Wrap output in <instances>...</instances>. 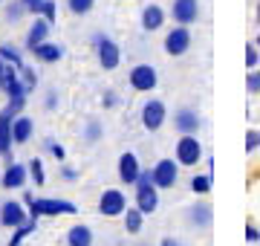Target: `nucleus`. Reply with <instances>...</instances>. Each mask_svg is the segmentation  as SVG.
I'll return each instance as SVG.
<instances>
[{"mask_svg": "<svg viewBox=\"0 0 260 246\" xmlns=\"http://www.w3.org/2000/svg\"><path fill=\"white\" fill-rule=\"evenodd\" d=\"M188 223L197 229H208L211 226V206H205V203H197V206L188 208Z\"/></svg>", "mask_w": 260, "mask_h": 246, "instance_id": "nucleus-20", "label": "nucleus"}, {"mask_svg": "<svg viewBox=\"0 0 260 246\" xmlns=\"http://www.w3.org/2000/svg\"><path fill=\"white\" fill-rule=\"evenodd\" d=\"M32 131H35V125H32V119L29 116H18L15 122H12V142H29L32 139Z\"/></svg>", "mask_w": 260, "mask_h": 246, "instance_id": "nucleus-16", "label": "nucleus"}, {"mask_svg": "<svg viewBox=\"0 0 260 246\" xmlns=\"http://www.w3.org/2000/svg\"><path fill=\"white\" fill-rule=\"evenodd\" d=\"M41 15L52 23V20H55V3H52V0H47V3H44V9H41Z\"/></svg>", "mask_w": 260, "mask_h": 246, "instance_id": "nucleus-33", "label": "nucleus"}, {"mask_svg": "<svg viewBox=\"0 0 260 246\" xmlns=\"http://www.w3.org/2000/svg\"><path fill=\"white\" fill-rule=\"evenodd\" d=\"M191 189H194L197 194H208V191H211V177H208V174L194 177V180H191Z\"/></svg>", "mask_w": 260, "mask_h": 246, "instance_id": "nucleus-25", "label": "nucleus"}, {"mask_svg": "<svg viewBox=\"0 0 260 246\" xmlns=\"http://www.w3.org/2000/svg\"><path fill=\"white\" fill-rule=\"evenodd\" d=\"M171 15H174V20L182 23V26L194 23V20L200 18V0H174Z\"/></svg>", "mask_w": 260, "mask_h": 246, "instance_id": "nucleus-9", "label": "nucleus"}, {"mask_svg": "<svg viewBox=\"0 0 260 246\" xmlns=\"http://www.w3.org/2000/svg\"><path fill=\"white\" fill-rule=\"evenodd\" d=\"M254 64H257V49L246 47V67H249V70H254Z\"/></svg>", "mask_w": 260, "mask_h": 246, "instance_id": "nucleus-34", "label": "nucleus"}, {"mask_svg": "<svg viewBox=\"0 0 260 246\" xmlns=\"http://www.w3.org/2000/svg\"><path fill=\"white\" fill-rule=\"evenodd\" d=\"M246 240H249V243H254V240H260V232L254 226H249L246 229Z\"/></svg>", "mask_w": 260, "mask_h": 246, "instance_id": "nucleus-36", "label": "nucleus"}, {"mask_svg": "<svg viewBox=\"0 0 260 246\" xmlns=\"http://www.w3.org/2000/svg\"><path fill=\"white\" fill-rule=\"evenodd\" d=\"M95 0H70V12H75V15H87V12L93 9Z\"/></svg>", "mask_w": 260, "mask_h": 246, "instance_id": "nucleus-27", "label": "nucleus"}, {"mask_svg": "<svg viewBox=\"0 0 260 246\" xmlns=\"http://www.w3.org/2000/svg\"><path fill=\"white\" fill-rule=\"evenodd\" d=\"M95 52H99V64H102L104 70H116V67H119L121 52H119V47H116L110 38L95 35Z\"/></svg>", "mask_w": 260, "mask_h": 246, "instance_id": "nucleus-3", "label": "nucleus"}, {"mask_svg": "<svg viewBox=\"0 0 260 246\" xmlns=\"http://www.w3.org/2000/svg\"><path fill=\"white\" fill-rule=\"evenodd\" d=\"M47 148H49L52 153H55L58 160H64V148H61V145H55V142H47Z\"/></svg>", "mask_w": 260, "mask_h": 246, "instance_id": "nucleus-37", "label": "nucleus"}, {"mask_svg": "<svg viewBox=\"0 0 260 246\" xmlns=\"http://www.w3.org/2000/svg\"><path fill=\"white\" fill-rule=\"evenodd\" d=\"M47 35H49V20L35 18V23H32V29H29V35H26V49H35L38 44H44Z\"/></svg>", "mask_w": 260, "mask_h": 246, "instance_id": "nucleus-19", "label": "nucleus"}, {"mask_svg": "<svg viewBox=\"0 0 260 246\" xmlns=\"http://www.w3.org/2000/svg\"><path fill=\"white\" fill-rule=\"evenodd\" d=\"M257 148H260V133L257 131H249V133H246V151H257Z\"/></svg>", "mask_w": 260, "mask_h": 246, "instance_id": "nucleus-29", "label": "nucleus"}, {"mask_svg": "<svg viewBox=\"0 0 260 246\" xmlns=\"http://www.w3.org/2000/svg\"><path fill=\"white\" fill-rule=\"evenodd\" d=\"M0 223L6 229H18L26 223V211H23V206L20 203H15V200H9V203H3V208H0Z\"/></svg>", "mask_w": 260, "mask_h": 246, "instance_id": "nucleus-11", "label": "nucleus"}, {"mask_svg": "<svg viewBox=\"0 0 260 246\" xmlns=\"http://www.w3.org/2000/svg\"><path fill=\"white\" fill-rule=\"evenodd\" d=\"M130 87L139 90V93H150L156 87V70L150 64H139L130 70Z\"/></svg>", "mask_w": 260, "mask_h": 246, "instance_id": "nucleus-4", "label": "nucleus"}, {"mask_svg": "<svg viewBox=\"0 0 260 246\" xmlns=\"http://www.w3.org/2000/svg\"><path fill=\"white\" fill-rule=\"evenodd\" d=\"M165 122V104L159 102V99H150L145 107H142V125L148 128V131H159Z\"/></svg>", "mask_w": 260, "mask_h": 246, "instance_id": "nucleus-10", "label": "nucleus"}, {"mask_svg": "<svg viewBox=\"0 0 260 246\" xmlns=\"http://www.w3.org/2000/svg\"><path fill=\"white\" fill-rule=\"evenodd\" d=\"M12 116L15 113H12L9 107L0 110V153L9 157V160H12V122H15Z\"/></svg>", "mask_w": 260, "mask_h": 246, "instance_id": "nucleus-13", "label": "nucleus"}, {"mask_svg": "<svg viewBox=\"0 0 260 246\" xmlns=\"http://www.w3.org/2000/svg\"><path fill=\"white\" fill-rule=\"evenodd\" d=\"M174 128H177L179 133H197L200 131V116H197V110H179L177 116H174Z\"/></svg>", "mask_w": 260, "mask_h": 246, "instance_id": "nucleus-15", "label": "nucleus"}, {"mask_svg": "<svg viewBox=\"0 0 260 246\" xmlns=\"http://www.w3.org/2000/svg\"><path fill=\"white\" fill-rule=\"evenodd\" d=\"M156 206H159L156 186H142V189H136V208H142V214H153Z\"/></svg>", "mask_w": 260, "mask_h": 246, "instance_id": "nucleus-14", "label": "nucleus"}, {"mask_svg": "<svg viewBox=\"0 0 260 246\" xmlns=\"http://www.w3.org/2000/svg\"><path fill=\"white\" fill-rule=\"evenodd\" d=\"M26 206L32 218H41V214H75L78 206L70 203V200H35L32 194H26Z\"/></svg>", "mask_w": 260, "mask_h": 246, "instance_id": "nucleus-1", "label": "nucleus"}, {"mask_svg": "<svg viewBox=\"0 0 260 246\" xmlns=\"http://www.w3.org/2000/svg\"><path fill=\"white\" fill-rule=\"evenodd\" d=\"M20 76H23V84H26V90H32V87L38 84L35 73H32V70H29V67H20Z\"/></svg>", "mask_w": 260, "mask_h": 246, "instance_id": "nucleus-31", "label": "nucleus"}, {"mask_svg": "<svg viewBox=\"0 0 260 246\" xmlns=\"http://www.w3.org/2000/svg\"><path fill=\"white\" fill-rule=\"evenodd\" d=\"M23 6H26V12H32V15H41V9H44V3L47 0H20Z\"/></svg>", "mask_w": 260, "mask_h": 246, "instance_id": "nucleus-32", "label": "nucleus"}, {"mask_svg": "<svg viewBox=\"0 0 260 246\" xmlns=\"http://www.w3.org/2000/svg\"><path fill=\"white\" fill-rule=\"evenodd\" d=\"M203 160V145L194 133H182V139L177 142V162L179 165H197Z\"/></svg>", "mask_w": 260, "mask_h": 246, "instance_id": "nucleus-2", "label": "nucleus"}, {"mask_svg": "<svg viewBox=\"0 0 260 246\" xmlns=\"http://www.w3.org/2000/svg\"><path fill=\"white\" fill-rule=\"evenodd\" d=\"M67 246H93V232L87 226H73L67 232Z\"/></svg>", "mask_w": 260, "mask_h": 246, "instance_id": "nucleus-22", "label": "nucleus"}, {"mask_svg": "<svg viewBox=\"0 0 260 246\" xmlns=\"http://www.w3.org/2000/svg\"><path fill=\"white\" fill-rule=\"evenodd\" d=\"M159 246H185V243H182V240H177V237H165Z\"/></svg>", "mask_w": 260, "mask_h": 246, "instance_id": "nucleus-38", "label": "nucleus"}, {"mask_svg": "<svg viewBox=\"0 0 260 246\" xmlns=\"http://www.w3.org/2000/svg\"><path fill=\"white\" fill-rule=\"evenodd\" d=\"M165 23V12L159 9V6H145V12H142V26L148 29V32H156L159 26Z\"/></svg>", "mask_w": 260, "mask_h": 246, "instance_id": "nucleus-21", "label": "nucleus"}, {"mask_svg": "<svg viewBox=\"0 0 260 246\" xmlns=\"http://www.w3.org/2000/svg\"><path fill=\"white\" fill-rule=\"evenodd\" d=\"M246 90H249V93H260V73H254V70L249 73V78H246Z\"/></svg>", "mask_w": 260, "mask_h": 246, "instance_id": "nucleus-30", "label": "nucleus"}, {"mask_svg": "<svg viewBox=\"0 0 260 246\" xmlns=\"http://www.w3.org/2000/svg\"><path fill=\"white\" fill-rule=\"evenodd\" d=\"M99 211H102V214H107V218L124 214V211H127V200H124V194H121V191L107 189L102 194V200H99Z\"/></svg>", "mask_w": 260, "mask_h": 246, "instance_id": "nucleus-6", "label": "nucleus"}, {"mask_svg": "<svg viewBox=\"0 0 260 246\" xmlns=\"http://www.w3.org/2000/svg\"><path fill=\"white\" fill-rule=\"evenodd\" d=\"M257 47H260V38H257Z\"/></svg>", "mask_w": 260, "mask_h": 246, "instance_id": "nucleus-40", "label": "nucleus"}, {"mask_svg": "<svg viewBox=\"0 0 260 246\" xmlns=\"http://www.w3.org/2000/svg\"><path fill=\"white\" fill-rule=\"evenodd\" d=\"M0 58H3V61H9V64H15V67H23V64H20L18 49H12V47H0Z\"/></svg>", "mask_w": 260, "mask_h": 246, "instance_id": "nucleus-28", "label": "nucleus"}, {"mask_svg": "<svg viewBox=\"0 0 260 246\" xmlns=\"http://www.w3.org/2000/svg\"><path fill=\"white\" fill-rule=\"evenodd\" d=\"M179 177V168L174 160H159L156 168H153V186L156 189H174Z\"/></svg>", "mask_w": 260, "mask_h": 246, "instance_id": "nucleus-5", "label": "nucleus"}, {"mask_svg": "<svg viewBox=\"0 0 260 246\" xmlns=\"http://www.w3.org/2000/svg\"><path fill=\"white\" fill-rule=\"evenodd\" d=\"M35 226H38V218H29L26 223H23V226H18V229H15V235H12L9 246H18L20 240H23V237L29 235V232H35Z\"/></svg>", "mask_w": 260, "mask_h": 246, "instance_id": "nucleus-24", "label": "nucleus"}, {"mask_svg": "<svg viewBox=\"0 0 260 246\" xmlns=\"http://www.w3.org/2000/svg\"><path fill=\"white\" fill-rule=\"evenodd\" d=\"M188 47H191V32H188L182 23L168 32V38H165V52L168 55H185Z\"/></svg>", "mask_w": 260, "mask_h": 246, "instance_id": "nucleus-7", "label": "nucleus"}, {"mask_svg": "<svg viewBox=\"0 0 260 246\" xmlns=\"http://www.w3.org/2000/svg\"><path fill=\"white\" fill-rule=\"evenodd\" d=\"M124 229H127L130 235L142 232V208H127L124 211Z\"/></svg>", "mask_w": 260, "mask_h": 246, "instance_id": "nucleus-23", "label": "nucleus"}, {"mask_svg": "<svg viewBox=\"0 0 260 246\" xmlns=\"http://www.w3.org/2000/svg\"><path fill=\"white\" fill-rule=\"evenodd\" d=\"M6 107H9V110H12V113H15V116H18L20 110H23V99H12V102L6 104Z\"/></svg>", "mask_w": 260, "mask_h": 246, "instance_id": "nucleus-35", "label": "nucleus"}, {"mask_svg": "<svg viewBox=\"0 0 260 246\" xmlns=\"http://www.w3.org/2000/svg\"><path fill=\"white\" fill-rule=\"evenodd\" d=\"M18 73H20V67L12 64V67H6V70H3V78H0V87L9 93V99H26V93H29L26 84L18 78Z\"/></svg>", "mask_w": 260, "mask_h": 246, "instance_id": "nucleus-8", "label": "nucleus"}, {"mask_svg": "<svg viewBox=\"0 0 260 246\" xmlns=\"http://www.w3.org/2000/svg\"><path fill=\"white\" fill-rule=\"evenodd\" d=\"M26 186V168L18 162H9V168L3 174V189H23Z\"/></svg>", "mask_w": 260, "mask_h": 246, "instance_id": "nucleus-18", "label": "nucleus"}, {"mask_svg": "<svg viewBox=\"0 0 260 246\" xmlns=\"http://www.w3.org/2000/svg\"><path fill=\"white\" fill-rule=\"evenodd\" d=\"M32 52H35V58L38 61H44V64H55V61L64 58V47H61V44H47V41L38 44Z\"/></svg>", "mask_w": 260, "mask_h": 246, "instance_id": "nucleus-17", "label": "nucleus"}, {"mask_svg": "<svg viewBox=\"0 0 260 246\" xmlns=\"http://www.w3.org/2000/svg\"><path fill=\"white\" fill-rule=\"evenodd\" d=\"M257 15H260V3H257Z\"/></svg>", "mask_w": 260, "mask_h": 246, "instance_id": "nucleus-39", "label": "nucleus"}, {"mask_svg": "<svg viewBox=\"0 0 260 246\" xmlns=\"http://www.w3.org/2000/svg\"><path fill=\"white\" fill-rule=\"evenodd\" d=\"M139 160L133 157V153H121L119 157V180L124 182V186H136V180H139Z\"/></svg>", "mask_w": 260, "mask_h": 246, "instance_id": "nucleus-12", "label": "nucleus"}, {"mask_svg": "<svg viewBox=\"0 0 260 246\" xmlns=\"http://www.w3.org/2000/svg\"><path fill=\"white\" fill-rule=\"evenodd\" d=\"M29 174L35 177V186H44V182H47V174H44V165H41V160H32V162H29Z\"/></svg>", "mask_w": 260, "mask_h": 246, "instance_id": "nucleus-26", "label": "nucleus"}]
</instances>
